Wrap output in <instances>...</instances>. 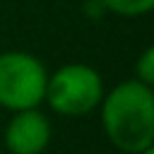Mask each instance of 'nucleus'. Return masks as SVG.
Masks as SVG:
<instances>
[{"mask_svg":"<svg viewBox=\"0 0 154 154\" xmlns=\"http://www.w3.org/2000/svg\"><path fill=\"white\" fill-rule=\"evenodd\" d=\"M99 116L103 135L118 152L137 154L154 144V91L135 77L103 91Z\"/></svg>","mask_w":154,"mask_h":154,"instance_id":"obj_1","label":"nucleus"},{"mask_svg":"<svg viewBox=\"0 0 154 154\" xmlns=\"http://www.w3.org/2000/svg\"><path fill=\"white\" fill-rule=\"evenodd\" d=\"M103 79L87 63H67L46 79L43 101L60 116L75 118L99 108L103 99Z\"/></svg>","mask_w":154,"mask_h":154,"instance_id":"obj_2","label":"nucleus"},{"mask_svg":"<svg viewBox=\"0 0 154 154\" xmlns=\"http://www.w3.org/2000/svg\"><path fill=\"white\" fill-rule=\"evenodd\" d=\"M48 70L46 65L26 51H2L0 53V106L5 111L36 108L46 94Z\"/></svg>","mask_w":154,"mask_h":154,"instance_id":"obj_3","label":"nucleus"},{"mask_svg":"<svg viewBox=\"0 0 154 154\" xmlns=\"http://www.w3.org/2000/svg\"><path fill=\"white\" fill-rule=\"evenodd\" d=\"M51 137V120L43 111H38V106L14 111L5 125V147L10 154H43Z\"/></svg>","mask_w":154,"mask_h":154,"instance_id":"obj_4","label":"nucleus"},{"mask_svg":"<svg viewBox=\"0 0 154 154\" xmlns=\"http://www.w3.org/2000/svg\"><path fill=\"white\" fill-rule=\"evenodd\" d=\"M103 10L118 17H144L152 12L154 0H99Z\"/></svg>","mask_w":154,"mask_h":154,"instance_id":"obj_5","label":"nucleus"},{"mask_svg":"<svg viewBox=\"0 0 154 154\" xmlns=\"http://www.w3.org/2000/svg\"><path fill=\"white\" fill-rule=\"evenodd\" d=\"M135 79L147 87L154 84V48H144L135 60Z\"/></svg>","mask_w":154,"mask_h":154,"instance_id":"obj_6","label":"nucleus"},{"mask_svg":"<svg viewBox=\"0 0 154 154\" xmlns=\"http://www.w3.org/2000/svg\"><path fill=\"white\" fill-rule=\"evenodd\" d=\"M137 154H154V149L149 147V149H142V152H137Z\"/></svg>","mask_w":154,"mask_h":154,"instance_id":"obj_7","label":"nucleus"}]
</instances>
